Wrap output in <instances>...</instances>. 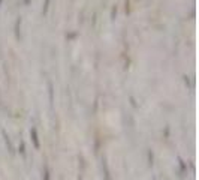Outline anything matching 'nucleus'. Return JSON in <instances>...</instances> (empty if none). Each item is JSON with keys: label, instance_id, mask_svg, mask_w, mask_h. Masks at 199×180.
<instances>
[{"label": "nucleus", "instance_id": "3", "mask_svg": "<svg viewBox=\"0 0 199 180\" xmlns=\"http://www.w3.org/2000/svg\"><path fill=\"white\" fill-rule=\"evenodd\" d=\"M30 3V0H24V5H29Z\"/></svg>", "mask_w": 199, "mask_h": 180}, {"label": "nucleus", "instance_id": "1", "mask_svg": "<svg viewBox=\"0 0 199 180\" xmlns=\"http://www.w3.org/2000/svg\"><path fill=\"white\" fill-rule=\"evenodd\" d=\"M20 24H21V18H18L17 20V23H15V35H17V38H20Z\"/></svg>", "mask_w": 199, "mask_h": 180}, {"label": "nucleus", "instance_id": "4", "mask_svg": "<svg viewBox=\"0 0 199 180\" xmlns=\"http://www.w3.org/2000/svg\"><path fill=\"white\" fill-rule=\"evenodd\" d=\"M0 2H2V0H0Z\"/></svg>", "mask_w": 199, "mask_h": 180}, {"label": "nucleus", "instance_id": "2", "mask_svg": "<svg viewBox=\"0 0 199 180\" xmlns=\"http://www.w3.org/2000/svg\"><path fill=\"white\" fill-rule=\"evenodd\" d=\"M49 3H51V0H45V3H43V14H46V12H48Z\"/></svg>", "mask_w": 199, "mask_h": 180}]
</instances>
